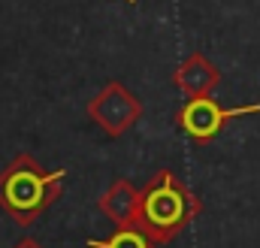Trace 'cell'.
Wrapping results in <instances>:
<instances>
[{"mask_svg": "<svg viewBox=\"0 0 260 248\" xmlns=\"http://www.w3.org/2000/svg\"><path fill=\"white\" fill-rule=\"evenodd\" d=\"M97 209L115 224V227H130L136 224L139 215V188L130 179H115L97 200Z\"/></svg>", "mask_w": 260, "mask_h": 248, "instance_id": "obj_6", "label": "cell"}, {"mask_svg": "<svg viewBox=\"0 0 260 248\" xmlns=\"http://www.w3.org/2000/svg\"><path fill=\"white\" fill-rule=\"evenodd\" d=\"M88 248H157L151 242V236L139 227V224H130V227H115V233L109 239H88Z\"/></svg>", "mask_w": 260, "mask_h": 248, "instance_id": "obj_7", "label": "cell"}, {"mask_svg": "<svg viewBox=\"0 0 260 248\" xmlns=\"http://www.w3.org/2000/svg\"><path fill=\"white\" fill-rule=\"evenodd\" d=\"M127 3H136V0H127Z\"/></svg>", "mask_w": 260, "mask_h": 248, "instance_id": "obj_9", "label": "cell"}, {"mask_svg": "<svg viewBox=\"0 0 260 248\" xmlns=\"http://www.w3.org/2000/svg\"><path fill=\"white\" fill-rule=\"evenodd\" d=\"M260 112V103L251 106H221L215 97H194L188 100L179 112H176V127L197 145H206L212 142L233 118H242V115H254Z\"/></svg>", "mask_w": 260, "mask_h": 248, "instance_id": "obj_3", "label": "cell"}, {"mask_svg": "<svg viewBox=\"0 0 260 248\" xmlns=\"http://www.w3.org/2000/svg\"><path fill=\"white\" fill-rule=\"evenodd\" d=\"M15 248H43V245H40L37 239H30V236H24V239H21V242H18Z\"/></svg>", "mask_w": 260, "mask_h": 248, "instance_id": "obj_8", "label": "cell"}, {"mask_svg": "<svg viewBox=\"0 0 260 248\" xmlns=\"http://www.w3.org/2000/svg\"><path fill=\"white\" fill-rule=\"evenodd\" d=\"M88 118L97 124L106 136L118 139L142 118V103L124 82H106L88 100Z\"/></svg>", "mask_w": 260, "mask_h": 248, "instance_id": "obj_4", "label": "cell"}, {"mask_svg": "<svg viewBox=\"0 0 260 248\" xmlns=\"http://www.w3.org/2000/svg\"><path fill=\"white\" fill-rule=\"evenodd\" d=\"M200 212V197L173 170H157L139 188L136 224L151 236L154 245H170L173 239H179Z\"/></svg>", "mask_w": 260, "mask_h": 248, "instance_id": "obj_1", "label": "cell"}, {"mask_svg": "<svg viewBox=\"0 0 260 248\" xmlns=\"http://www.w3.org/2000/svg\"><path fill=\"white\" fill-rule=\"evenodd\" d=\"M173 85L185 94V100L194 97H212L221 85V70L209 61L203 52H191L185 61L176 67L173 73Z\"/></svg>", "mask_w": 260, "mask_h": 248, "instance_id": "obj_5", "label": "cell"}, {"mask_svg": "<svg viewBox=\"0 0 260 248\" xmlns=\"http://www.w3.org/2000/svg\"><path fill=\"white\" fill-rule=\"evenodd\" d=\"M64 176V170H43L34 154H15L0 173V209L18 227H30L61 197Z\"/></svg>", "mask_w": 260, "mask_h": 248, "instance_id": "obj_2", "label": "cell"}]
</instances>
